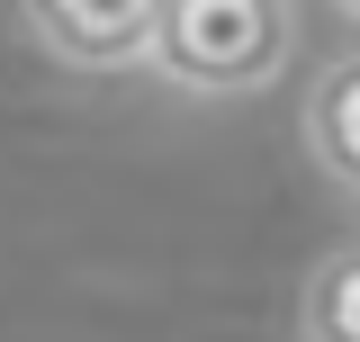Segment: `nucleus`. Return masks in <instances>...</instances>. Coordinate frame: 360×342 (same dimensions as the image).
<instances>
[{
  "instance_id": "obj_4",
  "label": "nucleus",
  "mask_w": 360,
  "mask_h": 342,
  "mask_svg": "<svg viewBox=\"0 0 360 342\" xmlns=\"http://www.w3.org/2000/svg\"><path fill=\"white\" fill-rule=\"evenodd\" d=\"M297 342H360V234L307 270L297 289Z\"/></svg>"
},
{
  "instance_id": "obj_2",
  "label": "nucleus",
  "mask_w": 360,
  "mask_h": 342,
  "mask_svg": "<svg viewBox=\"0 0 360 342\" xmlns=\"http://www.w3.org/2000/svg\"><path fill=\"white\" fill-rule=\"evenodd\" d=\"M18 18L72 72H144L162 0H18Z\"/></svg>"
},
{
  "instance_id": "obj_3",
  "label": "nucleus",
  "mask_w": 360,
  "mask_h": 342,
  "mask_svg": "<svg viewBox=\"0 0 360 342\" xmlns=\"http://www.w3.org/2000/svg\"><path fill=\"white\" fill-rule=\"evenodd\" d=\"M307 153H315V171L342 198H360V45L315 72V90H307Z\"/></svg>"
},
{
  "instance_id": "obj_1",
  "label": "nucleus",
  "mask_w": 360,
  "mask_h": 342,
  "mask_svg": "<svg viewBox=\"0 0 360 342\" xmlns=\"http://www.w3.org/2000/svg\"><path fill=\"white\" fill-rule=\"evenodd\" d=\"M297 54V0H162L144 72L180 99H252Z\"/></svg>"
},
{
  "instance_id": "obj_5",
  "label": "nucleus",
  "mask_w": 360,
  "mask_h": 342,
  "mask_svg": "<svg viewBox=\"0 0 360 342\" xmlns=\"http://www.w3.org/2000/svg\"><path fill=\"white\" fill-rule=\"evenodd\" d=\"M333 9H342V18H360V0H333Z\"/></svg>"
}]
</instances>
